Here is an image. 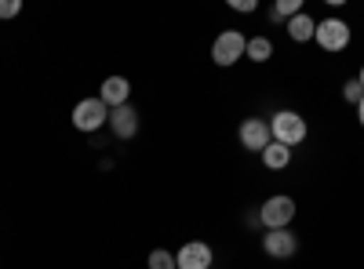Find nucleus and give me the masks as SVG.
<instances>
[{
	"label": "nucleus",
	"instance_id": "obj_10",
	"mask_svg": "<svg viewBox=\"0 0 364 269\" xmlns=\"http://www.w3.org/2000/svg\"><path fill=\"white\" fill-rule=\"evenodd\" d=\"M99 99H102L109 109L128 106V99H132V80H128V77H106L102 87H99Z\"/></svg>",
	"mask_w": 364,
	"mask_h": 269
},
{
	"label": "nucleus",
	"instance_id": "obj_21",
	"mask_svg": "<svg viewBox=\"0 0 364 269\" xmlns=\"http://www.w3.org/2000/svg\"><path fill=\"white\" fill-rule=\"evenodd\" d=\"M211 269H215V265H211Z\"/></svg>",
	"mask_w": 364,
	"mask_h": 269
},
{
	"label": "nucleus",
	"instance_id": "obj_14",
	"mask_svg": "<svg viewBox=\"0 0 364 269\" xmlns=\"http://www.w3.org/2000/svg\"><path fill=\"white\" fill-rule=\"evenodd\" d=\"M299 11H302V0H281V4L269 11V22H288V18H295Z\"/></svg>",
	"mask_w": 364,
	"mask_h": 269
},
{
	"label": "nucleus",
	"instance_id": "obj_20",
	"mask_svg": "<svg viewBox=\"0 0 364 269\" xmlns=\"http://www.w3.org/2000/svg\"><path fill=\"white\" fill-rule=\"evenodd\" d=\"M357 84H360V87H364V66H360V73H357Z\"/></svg>",
	"mask_w": 364,
	"mask_h": 269
},
{
	"label": "nucleus",
	"instance_id": "obj_1",
	"mask_svg": "<svg viewBox=\"0 0 364 269\" xmlns=\"http://www.w3.org/2000/svg\"><path fill=\"white\" fill-rule=\"evenodd\" d=\"M269 135H273V142H281V146H302L306 142V135H310V128H306V116H299L295 109H277L269 116Z\"/></svg>",
	"mask_w": 364,
	"mask_h": 269
},
{
	"label": "nucleus",
	"instance_id": "obj_15",
	"mask_svg": "<svg viewBox=\"0 0 364 269\" xmlns=\"http://www.w3.org/2000/svg\"><path fill=\"white\" fill-rule=\"evenodd\" d=\"M146 262H149V269H175V251H168V248H154Z\"/></svg>",
	"mask_w": 364,
	"mask_h": 269
},
{
	"label": "nucleus",
	"instance_id": "obj_12",
	"mask_svg": "<svg viewBox=\"0 0 364 269\" xmlns=\"http://www.w3.org/2000/svg\"><path fill=\"white\" fill-rule=\"evenodd\" d=\"M259 157H262V164H266L269 171H284V168L291 164V149H288V146H281V142H269Z\"/></svg>",
	"mask_w": 364,
	"mask_h": 269
},
{
	"label": "nucleus",
	"instance_id": "obj_16",
	"mask_svg": "<svg viewBox=\"0 0 364 269\" xmlns=\"http://www.w3.org/2000/svg\"><path fill=\"white\" fill-rule=\"evenodd\" d=\"M343 99H346L350 106H360V99H364V87L357 84V77H350V80L343 84Z\"/></svg>",
	"mask_w": 364,
	"mask_h": 269
},
{
	"label": "nucleus",
	"instance_id": "obj_8",
	"mask_svg": "<svg viewBox=\"0 0 364 269\" xmlns=\"http://www.w3.org/2000/svg\"><path fill=\"white\" fill-rule=\"evenodd\" d=\"M211 262H215V251L204 241H186L175 251V269H211Z\"/></svg>",
	"mask_w": 364,
	"mask_h": 269
},
{
	"label": "nucleus",
	"instance_id": "obj_3",
	"mask_svg": "<svg viewBox=\"0 0 364 269\" xmlns=\"http://www.w3.org/2000/svg\"><path fill=\"white\" fill-rule=\"evenodd\" d=\"M245 51H248V37L240 33V29H223V33L211 40V58H215V66H223V70L237 66L240 58H245Z\"/></svg>",
	"mask_w": 364,
	"mask_h": 269
},
{
	"label": "nucleus",
	"instance_id": "obj_5",
	"mask_svg": "<svg viewBox=\"0 0 364 269\" xmlns=\"http://www.w3.org/2000/svg\"><path fill=\"white\" fill-rule=\"evenodd\" d=\"M314 40H317L321 51H331V55L346 51V48H350V26H346L343 18H324V22H317Z\"/></svg>",
	"mask_w": 364,
	"mask_h": 269
},
{
	"label": "nucleus",
	"instance_id": "obj_4",
	"mask_svg": "<svg viewBox=\"0 0 364 269\" xmlns=\"http://www.w3.org/2000/svg\"><path fill=\"white\" fill-rule=\"evenodd\" d=\"M295 212H299V207H295V200L288 193H273L259 207V222H262V229H288Z\"/></svg>",
	"mask_w": 364,
	"mask_h": 269
},
{
	"label": "nucleus",
	"instance_id": "obj_13",
	"mask_svg": "<svg viewBox=\"0 0 364 269\" xmlns=\"http://www.w3.org/2000/svg\"><path fill=\"white\" fill-rule=\"evenodd\" d=\"M245 58H248V62H255V66L269 62V58H273V40H269L266 33L248 37V51H245Z\"/></svg>",
	"mask_w": 364,
	"mask_h": 269
},
{
	"label": "nucleus",
	"instance_id": "obj_6",
	"mask_svg": "<svg viewBox=\"0 0 364 269\" xmlns=\"http://www.w3.org/2000/svg\"><path fill=\"white\" fill-rule=\"evenodd\" d=\"M237 138H240V146H245V149H252V153H262V149L273 142L269 121H262V116H248V121H240Z\"/></svg>",
	"mask_w": 364,
	"mask_h": 269
},
{
	"label": "nucleus",
	"instance_id": "obj_18",
	"mask_svg": "<svg viewBox=\"0 0 364 269\" xmlns=\"http://www.w3.org/2000/svg\"><path fill=\"white\" fill-rule=\"evenodd\" d=\"M230 11H240V15H252V11H259V4H255V0H230Z\"/></svg>",
	"mask_w": 364,
	"mask_h": 269
},
{
	"label": "nucleus",
	"instance_id": "obj_9",
	"mask_svg": "<svg viewBox=\"0 0 364 269\" xmlns=\"http://www.w3.org/2000/svg\"><path fill=\"white\" fill-rule=\"evenodd\" d=\"M120 142H128V138H135L139 135V109L128 102V106H117V109H109V124H106Z\"/></svg>",
	"mask_w": 364,
	"mask_h": 269
},
{
	"label": "nucleus",
	"instance_id": "obj_17",
	"mask_svg": "<svg viewBox=\"0 0 364 269\" xmlns=\"http://www.w3.org/2000/svg\"><path fill=\"white\" fill-rule=\"evenodd\" d=\"M18 11H22V0H0V18H4V22L15 18Z\"/></svg>",
	"mask_w": 364,
	"mask_h": 269
},
{
	"label": "nucleus",
	"instance_id": "obj_2",
	"mask_svg": "<svg viewBox=\"0 0 364 269\" xmlns=\"http://www.w3.org/2000/svg\"><path fill=\"white\" fill-rule=\"evenodd\" d=\"M73 128L77 131H84V135H95V131H102L106 124H109V106L95 95V99H80L77 106H73Z\"/></svg>",
	"mask_w": 364,
	"mask_h": 269
},
{
	"label": "nucleus",
	"instance_id": "obj_19",
	"mask_svg": "<svg viewBox=\"0 0 364 269\" xmlns=\"http://www.w3.org/2000/svg\"><path fill=\"white\" fill-rule=\"evenodd\" d=\"M357 121H360V128H364V99H360V106H357Z\"/></svg>",
	"mask_w": 364,
	"mask_h": 269
},
{
	"label": "nucleus",
	"instance_id": "obj_11",
	"mask_svg": "<svg viewBox=\"0 0 364 269\" xmlns=\"http://www.w3.org/2000/svg\"><path fill=\"white\" fill-rule=\"evenodd\" d=\"M284 29H288V37H291L295 44H306V40H314V33H317V22H314L306 11H299L295 18L284 22Z\"/></svg>",
	"mask_w": 364,
	"mask_h": 269
},
{
	"label": "nucleus",
	"instance_id": "obj_7",
	"mask_svg": "<svg viewBox=\"0 0 364 269\" xmlns=\"http://www.w3.org/2000/svg\"><path fill=\"white\" fill-rule=\"evenodd\" d=\"M262 251L269 258H281V262L299 255V233H291V229H266L262 233Z\"/></svg>",
	"mask_w": 364,
	"mask_h": 269
}]
</instances>
